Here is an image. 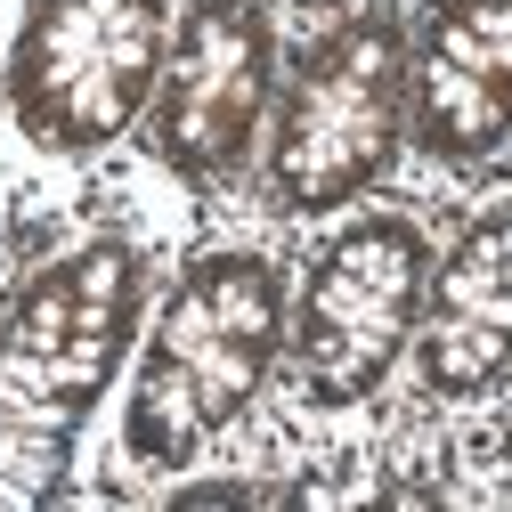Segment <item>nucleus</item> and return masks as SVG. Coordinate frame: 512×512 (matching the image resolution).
Here are the masks:
<instances>
[{
  "label": "nucleus",
  "instance_id": "nucleus-8",
  "mask_svg": "<svg viewBox=\"0 0 512 512\" xmlns=\"http://www.w3.org/2000/svg\"><path fill=\"white\" fill-rule=\"evenodd\" d=\"M423 391L472 399L512 366V204L480 212L456 252L423 277Z\"/></svg>",
  "mask_w": 512,
  "mask_h": 512
},
{
  "label": "nucleus",
  "instance_id": "nucleus-7",
  "mask_svg": "<svg viewBox=\"0 0 512 512\" xmlns=\"http://www.w3.org/2000/svg\"><path fill=\"white\" fill-rule=\"evenodd\" d=\"M415 147L480 163L512 139V0H439L415 57Z\"/></svg>",
  "mask_w": 512,
  "mask_h": 512
},
{
  "label": "nucleus",
  "instance_id": "nucleus-2",
  "mask_svg": "<svg viewBox=\"0 0 512 512\" xmlns=\"http://www.w3.org/2000/svg\"><path fill=\"white\" fill-rule=\"evenodd\" d=\"M285 350V277L261 252H204L155 317L131 374L122 447L147 472H179L252 407Z\"/></svg>",
  "mask_w": 512,
  "mask_h": 512
},
{
  "label": "nucleus",
  "instance_id": "nucleus-6",
  "mask_svg": "<svg viewBox=\"0 0 512 512\" xmlns=\"http://www.w3.org/2000/svg\"><path fill=\"white\" fill-rule=\"evenodd\" d=\"M269 82H277V33L261 0H196L163 49L147 98V147L179 179H228L252 155Z\"/></svg>",
  "mask_w": 512,
  "mask_h": 512
},
{
  "label": "nucleus",
  "instance_id": "nucleus-3",
  "mask_svg": "<svg viewBox=\"0 0 512 512\" xmlns=\"http://www.w3.org/2000/svg\"><path fill=\"white\" fill-rule=\"evenodd\" d=\"M407 25L391 9H366L334 25L301 57V74L277 106L269 139V196L277 212H334L358 187L382 179L407 131Z\"/></svg>",
  "mask_w": 512,
  "mask_h": 512
},
{
  "label": "nucleus",
  "instance_id": "nucleus-9",
  "mask_svg": "<svg viewBox=\"0 0 512 512\" xmlns=\"http://www.w3.org/2000/svg\"><path fill=\"white\" fill-rule=\"evenodd\" d=\"M293 9H342V0H293Z\"/></svg>",
  "mask_w": 512,
  "mask_h": 512
},
{
  "label": "nucleus",
  "instance_id": "nucleus-1",
  "mask_svg": "<svg viewBox=\"0 0 512 512\" xmlns=\"http://www.w3.org/2000/svg\"><path fill=\"white\" fill-rule=\"evenodd\" d=\"M139 326V252L74 244L17 285L0 309V512H33L57 496L74 439Z\"/></svg>",
  "mask_w": 512,
  "mask_h": 512
},
{
  "label": "nucleus",
  "instance_id": "nucleus-5",
  "mask_svg": "<svg viewBox=\"0 0 512 512\" xmlns=\"http://www.w3.org/2000/svg\"><path fill=\"white\" fill-rule=\"evenodd\" d=\"M423 277H431L423 228L391 212L342 228L317 252V277L293 317V382L309 391V407H358L399 366L423 309Z\"/></svg>",
  "mask_w": 512,
  "mask_h": 512
},
{
  "label": "nucleus",
  "instance_id": "nucleus-4",
  "mask_svg": "<svg viewBox=\"0 0 512 512\" xmlns=\"http://www.w3.org/2000/svg\"><path fill=\"white\" fill-rule=\"evenodd\" d=\"M171 0H33L9 49V114L49 155H98L155 98Z\"/></svg>",
  "mask_w": 512,
  "mask_h": 512
}]
</instances>
